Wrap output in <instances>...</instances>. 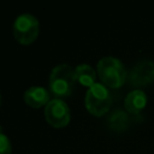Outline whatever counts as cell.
<instances>
[{"label":"cell","instance_id":"obj_1","mask_svg":"<svg viewBox=\"0 0 154 154\" xmlns=\"http://www.w3.org/2000/svg\"><path fill=\"white\" fill-rule=\"evenodd\" d=\"M96 70L97 76L100 77L102 84H105L106 87L119 88L125 83L128 78L124 64L118 58L112 55L101 58L97 63Z\"/></svg>","mask_w":154,"mask_h":154},{"label":"cell","instance_id":"obj_2","mask_svg":"<svg viewBox=\"0 0 154 154\" xmlns=\"http://www.w3.org/2000/svg\"><path fill=\"white\" fill-rule=\"evenodd\" d=\"M75 71L69 64H59L53 67L49 76V91L55 99H63L71 95L75 85Z\"/></svg>","mask_w":154,"mask_h":154},{"label":"cell","instance_id":"obj_3","mask_svg":"<svg viewBox=\"0 0 154 154\" xmlns=\"http://www.w3.org/2000/svg\"><path fill=\"white\" fill-rule=\"evenodd\" d=\"M84 103L87 109L91 114L96 117L103 116L109 109L112 103V96L108 88L105 84L96 82L88 88L84 97Z\"/></svg>","mask_w":154,"mask_h":154},{"label":"cell","instance_id":"obj_4","mask_svg":"<svg viewBox=\"0 0 154 154\" xmlns=\"http://www.w3.org/2000/svg\"><path fill=\"white\" fill-rule=\"evenodd\" d=\"M40 31L38 19L31 13L19 14L13 23V35L16 40L22 45H29L34 42Z\"/></svg>","mask_w":154,"mask_h":154},{"label":"cell","instance_id":"obj_5","mask_svg":"<svg viewBox=\"0 0 154 154\" xmlns=\"http://www.w3.org/2000/svg\"><path fill=\"white\" fill-rule=\"evenodd\" d=\"M45 118L53 128H64L71 118L70 108L63 99L54 97L45 106Z\"/></svg>","mask_w":154,"mask_h":154},{"label":"cell","instance_id":"obj_6","mask_svg":"<svg viewBox=\"0 0 154 154\" xmlns=\"http://www.w3.org/2000/svg\"><path fill=\"white\" fill-rule=\"evenodd\" d=\"M126 81L134 87H144L154 82V61L144 59L134 65Z\"/></svg>","mask_w":154,"mask_h":154},{"label":"cell","instance_id":"obj_7","mask_svg":"<svg viewBox=\"0 0 154 154\" xmlns=\"http://www.w3.org/2000/svg\"><path fill=\"white\" fill-rule=\"evenodd\" d=\"M49 97V91L41 85H32L24 91V101L26 102V105L34 108L46 106L51 101Z\"/></svg>","mask_w":154,"mask_h":154},{"label":"cell","instance_id":"obj_8","mask_svg":"<svg viewBox=\"0 0 154 154\" xmlns=\"http://www.w3.org/2000/svg\"><path fill=\"white\" fill-rule=\"evenodd\" d=\"M147 105V95L141 89L131 90L124 100L125 109L131 114H138Z\"/></svg>","mask_w":154,"mask_h":154},{"label":"cell","instance_id":"obj_9","mask_svg":"<svg viewBox=\"0 0 154 154\" xmlns=\"http://www.w3.org/2000/svg\"><path fill=\"white\" fill-rule=\"evenodd\" d=\"M75 79L84 87H91L96 83V71L89 64H79L75 69Z\"/></svg>","mask_w":154,"mask_h":154},{"label":"cell","instance_id":"obj_10","mask_svg":"<svg viewBox=\"0 0 154 154\" xmlns=\"http://www.w3.org/2000/svg\"><path fill=\"white\" fill-rule=\"evenodd\" d=\"M112 119H113V120L116 119V122H113V125H114L117 129L124 128V126L126 125V123H128V117H126V114H125L124 112H122V111L114 112V113L112 114Z\"/></svg>","mask_w":154,"mask_h":154},{"label":"cell","instance_id":"obj_11","mask_svg":"<svg viewBox=\"0 0 154 154\" xmlns=\"http://www.w3.org/2000/svg\"><path fill=\"white\" fill-rule=\"evenodd\" d=\"M12 152V146H11V141L10 138L0 132V154H11Z\"/></svg>","mask_w":154,"mask_h":154},{"label":"cell","instance_id":"obj_12","mask_svg":"<svg viewBox=\"0 0 154 154\" xmlns=\"http://www.w3.org/2000/svg\"><path fill=\"white\" fill-rule=\"evenodd\" d=\"M0 103H1V94H0Z\"/></svg>","mask_w":154,"mask_h":154}]
</instances>
